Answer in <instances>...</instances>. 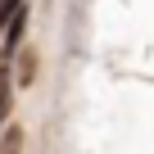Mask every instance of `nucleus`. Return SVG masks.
Instances as JSON below:
<instances>
[{
    "label": "nucleus",
    "instance_id": "f257e3e1",
    "mask_svg": "<svg viewBox=\"0 0 154 154\" xmlns=\"http://www.w3.org/2000/svg\"><path fill=\"white\" fill-rule=\"evenodd\" d=\"M23 32H27V5H18V9L5 18V41H0V59L18 54V41H23Z\"/></svg>",
    "mask_w": 154,
    "mask_h": 154
},
{
    "label": "nucleus",
    "instance_id": "7ed1b4c3",
    "mask_svg": "<svg viewBox=\"0 0 154 154\" xmlns=\"http://www.w3.org/2000/svg\"><path fill=\"white\" fill-rule=\"evenodd\" d=\"M18 145H23V127H14L5 140H0V149H18Z\"/></svg>",
    "mask_w": 154,
    "mask_h": 154
},
{
    "label": "nucleus",
    "instance_id": "f03ea898",
    "mask_svg": "<svg viewBox=\"0 0 154 154\" xmlns=\"http://www.w3.org/2000/svg\"><path fill=\"white\" fill-rule=\"evenodd\" d=\"M9 104H14V86H9V68H5V59H0V127H5V118H9Z\"/></svg>",
    "mask_w": 154,
    "mask_h": 154
}]
</instances>
